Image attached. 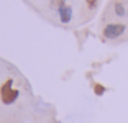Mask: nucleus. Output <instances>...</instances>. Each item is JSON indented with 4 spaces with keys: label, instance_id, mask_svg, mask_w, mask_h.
<instances>
[{
    "label": "nucleus",
    "instance_id": "obj_1",
    "mask_svg": "<svg viewBox=\"0 0 128 123\" xmlns=\"http://www.w3.org/2000/svg\"><path fill=\"white\" fill-rule=\"evenodd\" d=\"M20 92L16 89H13V79H7V80L0 86V98L5 105H12L13 102L18 98Z\"/></svg>",
    "mask_w": 128,
    "mask_h": 123
},
{
    "label": "nucleus",
    "instance_id": "obj_2",
    "mask_svg": "<svg viewBox=\"0 0 128 123\" xmlns=\"http://www.w3.org/2000/svg\"><path fill=\"white\" fill-rule=\"evenodd\" d=\"M126 31V26L123 23H108V25L104 28V36L107 40H117L122 34Z\"/></svg>",
    "mask_w": 128,
    "mask_h": 123
},
{
    "label": "nucleus",
    "instance_id": "obj_7",
    "mask_svg": "<svg viewBox=\"0 0 128 123\" xmlns=\"http://www.w3.org/2000/svg\"><path fill=\"white\" fill-rule=\"evenodd\" d=\"M64 2H66V0H51V8H58V10H59L62 5H66Z\"/></svg>",
    "mask_w": 128,
    "mask_h": 123
},
{
    "label": "nucleus",
    "instance_id": "obj_4",
    "mask_svg": "<svg viewBox=\"0 0 128 123\" xmlns=\"http://www.w3.org/2000/svg\"><path fill=\"white\" fill-rule=\"evenodd\" d=\"M105 86H102V84H94V94L95 95H97V97H102V95H104V94H105Z\"/></svg>",
    "mask_w": 128,
    "mask_h": 123
},
{
    "label": "nucleus",
    "instance_id": "obj_3",
    "mask_svg": "<svg viewBox=\"0 0 128 123\" xmlns=\"http://www.w3.org/2000/svg\"><path fill=\"white\" fill-rule=\"evenodd\" d=\"M58 13H59V20L62 23H69L72 20V8L69 7V5H62V7L58 10Z\"/></svg>",
    "mask_w": 128,
    "mask_h": 123
},
{
    "label": "nucleus",
    "instance_id": "obj_5",
    "mask_svg": "<svg viewBox=\"0 0 128 123\" xmlns=\"http://www.w3.org/2000/svg\"><path fill=\"white\" fill-rule=\"evenodd\" d=\"M115 13H117L118 16H125V7H123V4H120V2L115 4Z\"/></svg>",
    "mask_w": 128,
    "mask_h": 123
},
{
    "label": "nucleus",
    "instance_id": "obj_6",
    "mask_svg": "<svg viewBox=\"0 0 128 123\" xmlns=\"http://www.w3.org/2000/svg\"><path fill=\"white\" fill-rule=\"evenodd\" d=\"M86 5H87L89 10H95L97 5H98V0H86Z\"/></svg>",
    "mask_w": 128,
    "mask_h": 123
}]
</instances>
